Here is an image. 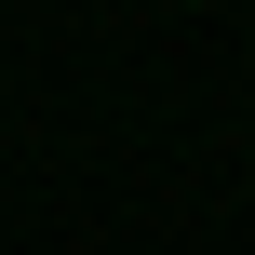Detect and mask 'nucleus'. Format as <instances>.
Listing matches in <instances>:
<instances>
[]
</instances>
